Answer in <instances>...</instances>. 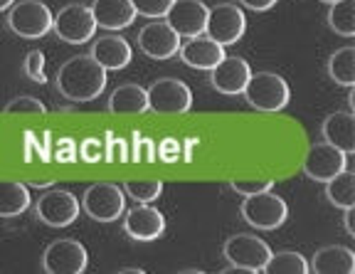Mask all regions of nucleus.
Segmentation results:
<instances>
[{
    "label": "nucleus",
    "mask_w": 355,
    "mask_h": 274,
    "mask_svg": "<svg viewBox=\"0 0 355 274\" xmlns=\"http://www.w3.org/2000/svg\"><path fill=\"white\" fill-rule=\"evenodd\" d=\"M288 207L286 200L277 193L261 191L254 196H244L242 203V218L257 230H277L286 223Z\"/></svg>",
    "instance_id": "20e7f679"
},
{
    "label": "nucleus",
    "mask_w": 355,
    "mask_h": 274,
    "mask_svg": "<svg viewBox=\"0 0 355 274\" xmlns=\"http://www.w3.org/2000/svg\"><path fill=\"white\" fill-rule=\"evenodd\" d=\"M123 193L131 196L136 203H153L161 198L163 193V180L158 178H131L123 185Z\"/></svg>",
    "instance_id": "cd10ccee"
},
{
    "label": "nucleus",
    "mask_w": 355,
    "mask_h": 274,
    "mask_svg": "<svg viewBox=\"0 0 355 274\" xmlns=\"http://www.w3.org/2000/svg\"><path fill=\"white\" fill-rule=\"evenodd\" d=\"M25 74L37 84L47 82V74H44V55L40 50L28 52V57H25Z\"/></svg>",
    "instance_id": "7c9ffc66"
},
{
    "label": "nucleus",
    "mask_w": 355,
    "mask_h": 274,
    "mask_svg": "<svg viewBox=\"0 0 355 274\" xmlns=\"http://www.w3.org/2000/svg\"><path fill=\"white\" fill-rule=\"evenodd\" d=\"M82 207L96 223H114L126 210V193L114 183H94L84 191Z\"/></svg>",
    "instance_id": "0eeeda50"
},
{
    "label": "nucleus",
    "mask_w": 355,
    "mask_h": 274,
    "mask_svg": "<svg viewBox=\"0 0 355 274\" xmlns=\"http://www.w3.org/2000/svg\"><path fill=\"white\" fill-rule=\"evenodd\" d=\"M309 272L316 274H355V252L345 245H328L313 255Z\"/></svg>",
    "instance_id": "6ab92c4d"
},
{
    "label": "nucleus",
    "mask_w": 355,
    "mask_h": 274,
    "mask_svg": "<svg viewBox=\"0 0 355 274\" xmlns=\"http://www.w3.org/2000/svg\"><path fill=\"white\" fill-rule=\"evenodd\" d=\"M178 52H180V60L193 69H212L225 57V47L212 37H207L205 33L195 35V37H185Z\"/></svg>",
    "instance_id": "f3484780"
},
{
    "label": "nucleus",
    "mask_w": 355,
    "mask_h": 274,
    "mask_svg": "<svg viewBox=\"0 0 355 274\" xmlns=\"http://www.w3.org/2000/svg\"><path fill=\"white\" fill-rule=\"evenodd\" d=\"M239 3H242L244 8L254 10V12H264V10H272L279 0H239Z\"/></svg>",
    "instance_id": "c9c22d12"
},
{
    "label": "nucleus",
    "mask_w": 355,
    "mask_h": 274,
    "mask_svg": "<svg viewBox=\"0 0 355 274\" xmlns=\"http://www.w3.org/2000/svg\"><path fill=\"white\" fill-rule=\"evenodd\" d=\"M37 218L50 228H69L79 218V200L69 191L52 188L37 200Z\"/></svg>",
    "instance_id": "9b49d317"
},
{
    "label": "nucleus",
    "mask_w": 355,
    "mask_h": 274,
    "mask_svg": "<svg viewBox=\"0 0 355 274\" xmlns=\"http://www.w3.org/2000/svg\"><path fill=\"white\" fill-rule=\"evenodd\" d=\"M57 158H60L62 163H74V158H77V146H74L72 139H62L60 141V148H57Z\"/></svg>",
    "instance_id": "f704fd0d"
},
{
    "label": "nucleus",
    "mask_w": 355,
    "mask_h": 274,
    "mask_svg": "<svg viewBox=\"0 0 355 274\" xmlns=\"http://www.w3.org/2000/svg\"><path fill=\"white\" fill-rule=\"evenodd\" d=\"M222 252L230 262V272H264L272 257V247L257 235H232Z\"/></svg>",
    "instance_id": "7ed1b4c3"
},
{
    "label": "nucleus",
    "mask_w": 355,
    "mask_h": 274,
    "mask_svg": "<svg viewBox=\"0 0 355 274\" xmlns=\"http://www.w3.org/2000/svg\"><path fill=\"white\" fill-rule=\"evenodd\" d=\"M232 191L239 196H254V193L269 191L272 188V180H232Z\"/></svg>",
    "instance_id": "2f4dec72"
},
{
    "label": "nucleus",
    "mask_w": 355,
    "mask_h": 274,
    "mask_svg": "<svg viewBox=\"0 0 355 274\" xmlns=\"http://www.w3.org/2000/svg\"><path fill=\"white\" fill-rule=\"evenodd\" d=\"M158 156H161L163 163H175L178 156H180V144L175 139H166L158 146Z\"/></svg>",
    "instance_id": "72a5a7b5"
},
{
    "label": "nucleus",
    "mask_w": 355,
    "mask_h": 274,
    "mask_svg": "<svg viewBox=\"0 0 355 274\" xmlns=\"http://www.w3.org/2000/svg\"><path fill=\"white\" fill-rule=\"evenodd\" d=\"M89 8H92V15L96 20V28L111 30V33L131 28L136 20L131 0H94Z\"/></svg>",
    "instance_id": "a211bd4d"
},
{
    "label": "nucleus",
    "mask_w": 355,
    "mask_h": 274,
    "mask_svg": "<svg viewBox=\"0 0 355 274\" xmlns=\"http://www.w3.org/2000/svg\"><path fill=\"white\" fill-rule=\"evenodd\" d=\"M87 264V247L79 240H55L42 255V267L50 274H82Z\"/></svg>",
    "instance_id": "9d476101"
},
{
    "label": "nucleus",
    "mask_w": 355,
    "mask_h": 274,
    "mask_svg": "<svg viewBox=\"0 0 355 274\" xmlns=\"http://www.w3.org/2000/svg\"><path fill=\"white\" fill-rule=\"evenodd\" d=\"M109 112L126 117V114H144L148 112V94L139 84H123L109 96Z\"/></svg>",
    "instance_id": "4be33fe9"
},
{
    "label": "nucleus",
    "mask_w": 355,
    "mask_h": 274,
    "mask_svg": "<svg viewBox=\"0 0 355 274\" xmlns=\"http://www.w3.org/2000/svg\"><path fill=\"white\" fill-rule=\"evenodd\" d=\"M266 274H309V259L301 255V252H294V250H284V252H277L264 267Z\"/></svg>",
    "instance_id": "bb28decb"
},
{
    "label": "nucleus",
    "mask_w": 355,
    "mask_h": 274,
    "mask_svg": "<svg viewBox=\"0 0 355 274\" xmlns=\"http://www.w3.org/2000/svg\"><path fill=\"white\" fill-rule=\"evenodd\" d=\"M123 230L126 235L136 242H153L163 235L166 230V218L161 210L150 207V203H141L133 210H128L123 218Z\"/></svg>",
    "instance_id": "4468645a"
},
{
    "label": "nucleus",
    "mask_w": 355,
    "mask_h": 274,
    "mask_svg": "<svg viewBox=\"0 0 355 274\" xmlns=\"http://www.w3.org/2000/svg\"><path fill=\"white\" fill-rule=\"evenodd\" d=\"M343 223H345V230H348V235L355 237V205L353 207H345Z\"/></svg>",
    "instance_id": "e433bc0d"
},
{
    "label": "nucleus",
    "mask_w": 355,
    "mask_h": 274,
    "mask_svg": "<svg viewBox=\"0 0 355 274\" xmlns=\"http://www.w3.org/2000/svg\"><path fill=\"white\" fill-rule=\"evenodd\" d=\"M44 104L35 96H15L6 107V114H44Z\"/></svg>",
    "instance_id": "c756f323"
},
{
    "label": "nucleus",
    "mask_w": 355,
    "mask_h": 274,
    "mask_svg": "<svg viewBox=\"0 0 355 274\" xmlns=\"http://www.w3.org/2000/svg\"><path fill=\"white\" fill-rule=\"evenodd\" d=\"M242 94L247 104L254 107L257 112H282L291 99L286 79L277 72H252Z\"/></svg>",
    "instance_id": "f03ea898"
},
{
    "label": "nucleus",
    "mask_w": 355,
    "mask_h": 274,
    "mask_svg": "<svg viewBox=\"0 0 355 274\" xmlns=\"http://www.w3.org/2000/svg\"><path fill=\"white\" fill-rule=\"evenodd\" d=\"M52 30L57 37L67 45H84L94 37L96 33V20L92 15V8L82 6V3H69L64 6L55 17H52Z\"/></svg>",
    "instance_id": "423d86ee"
},
{
    "label": "nucleus",
    "mask_w": 355,
    "mask_h": 274,
    "mask_svg": "<svg viewBox=\"0 0 355 274\" xmlns=\"http://www.w3.org/2000/svg\"><path fill=\"white\" fill-rule=\"evenodd\" d=\"M210 82L220 94H242L247 82L252 77L250 62L242 60V57H222L215 67L210 69Z\"/></svg>",
    "instance_id": "2eb2a0df"
},
{
    "label": "nucleus",
    "mask_w": 355,
    "mask_h": 274,
    "mask_svg": "<svg viewBox=\"0 0 355 274\" xmlns=\"http://www.w3.org/2000/svg\"><path fill=\"white\" fill-rule=\"evenodd\" d=\"M166 23L180 37L202 35L207 23V6L202 0H173V6L166 12Z\"/></svg>",
    "instance_id": "f8f14e48"
},
{
    "label": "nucleus",
    "mask_w": 355,
    "mask_h": 274,
    "mask_svg": "<svg viewBox=\"0 0 355 274\" xmlns=\"http://www.w3.org/2000/svg\"><path fill=\"white\" fill-rule=\"evenodd\" d=\"M323 139L340 148L345 156L355 153V117L353 112H333L323 121Z\"/></svg>",
    "instance_id": "412c9836"
},
{
    "label": "nucleus",
    "mask_w": 355,
    "mask_h": 274,
    "mask_svg": "<svg viewBox=\"0 0 355 274\" xmlns=\"http://www.w3.org/2000/svg\"><path fill=\"white\" fill-rule=\"evenodd\" d=\"M328 28L340 37L355 35V0H338L328 8Z\"/></svg>",
    "instance_id": "a878e982"
},
{
    "label": "nucleus",
    "mask_w": 355,
    "mask_h": 274,
    "mask_svg": "<svg viewBox=\"0 0 355 274\" xmlns=\"http://www.w3.org/2000/svg\"><path fill=\"white\" fill-rule=\"evenodd\" d=\"M139 47L150 60H171L178 55L180 47V35L163 20V23H148L139 33Z\"/></svg>",
    "instance_id": "dca6fc26"
},
{
    "label": "nucleus",
    "mask_w": 355,
    "mask_h": 274,
    "mask_svg": "<svg viewBox=\"0 0 355 274\" xmlns=\"http://www.w3.org/2000/svg\"><path fill=\"white\" fill-rule=\"evenodd\" d=\"M57 89L69 101H92L106 89V69L92 55L69 57L57 72Z\"/></svg>",
    "instance_id": "f257e3e1"
},
{
    "label": "nucleus",
    "mask_w": 355,
    "mask_h": 274,
    "mask_svg": "<svg viewBox=\"0 0 355 274\" xmlns=\"http://www.w3.org/2000/svg\"><path fill=\"white\" fill-rule=\"evenodd\" d=\"M92 57L109 72V69L128 67L133 52H131V45H128L123 37H119V35H106V37H99L92 42Z\"/></svg>",
    "instance_id": "aec40b11"
},
{
    "label": "nucleus",
    "mask_w": 355,
    "mask_h": 274,
    "mask_svg": "<svg viewBox=\"0 0 355 274\" xmlns=\"http://www.w3.org/2000/svg\"><path fill=\"white\" fill-rule=\"evenodd\" d=\"M345 158L348 156H345L340 148L328 144V141L313 144L304 158V173L309 175L311 180H316V183H326V180H331L333 175L343 171Z\"/></svg>",
    "instance_id": "ddd939ff"
},
{
    "label": "nucleus",
    "mask_w": 355,
    "mask_h": 274,
    "mask_svg": "<svg viewBox=\"0 0 355 274\" xmlns=\"http://www.w3.org/2000/svg\"><path fill=\"white\" fill-rule=\"evenodd\" d=\"M321 3H328V6H331V3H338V0H321Z\"/></svg>",
    "instance_id": "58836bf2"
},
{
    "label": "nucleus",
    "mask_w": 355,
    "mask_h": 274,
    "mask_svg": "<svg viewBox=\"0 0 355 274\" xmlns=\"http://www.w3.org/2000/svg\"><path fill=\"white\" fill-rule=\"evenodd\" d=\"M12 3H15V0H0V12H3V10H10Z\"/></svg>",
    "instance_id": "4c0bfd02"
},
{
    "label": "nucleus",
    "mask_w": 355,
    "mask_h": 274,
    "mask_svg": "<svg viewBox=\"0 0 355 274\" xmlns=\"http://www.w3.org/2000/svg\"><path fill=\"white\" fill-rule=\"evenodd\" d=\"M247 30V17H244L242 8L237 6H215L207 8V23H205V35L212 37L215 42H220L222 47L234 45Z\"/></svg>",
    "instance_id": "1a4fd4ad"
},
{
    "label": "nucleus",
    "mask_w": 355,
    "mask_h": 274,
    "mask_svg": "<svg viewBox=\"0 0 355 274\" xmlns=\"http://www.w3.org/2000/svg\"><path fill=\"white\" fill-rule=\"evenodd\" d=\"M328 77L338 87L353 89L355 87V47H340L328 60Z\"/></svg>",
    "instance_id": "393cba45"
},
{
    "label": "nucleus",
    "mask_w": 355,
    "mask_h": 274,
    "mask_svg": "<svg viewBox=\"0 0 355 274\" xmlns=\"http://www.w3.org/2000/svg\"><path fill=\"white\" fill-rule=\"evenodd\" d=\"M326 198L331 205L340 207H353L355 205V173L343 168L340 173H336L331 180H326Z\"/></svg>",
    "instance_id": "b1692460"
},
{
    "label": "nucleus",
    "mask_w": 355,
    "mask_h": 274,
    "mask_svg": "<svg viewBox=\"0 0 355 274\" xmlns=\"http://www.w3.org/2000/svg\"><path fill=\"white\" fill-rule=\"evenodd\" d=\"M52 12L40 0H20L12 3L8 12V28L25 40H40L52 30Z\"/></svg>",
    "instance_id": "39448f33"
},
{
    "label": "nucleus",
    "mask_w": 355,
    "mask_h": 274,
    "mask_svg": "<svg viewBox=\"0 0 355 274\" xmlns=\"http://www.w3.org/2000/svg\"><path fill=\"white\" fill-rule=\"evenodd\" d=\"M30 207V191L20 180H0V218H15Z\"/></svg>",
    "instance_id": "5701e85b"
},
{
    "label": "nucleus",
    "mask_w": 355,
    "mask_h": 274,
    "mask_svg": "<svg viewBox=\"0 0 355 274\" xmlns=\"http://www.w3.org/2000/svg\"><path fill=\"white\" fill-rule=\"evenodd\" d=\"M131 6L136 10V15L158 20V17H166L168 8L173 6V0H131Z\"/></svg>",
    "instance_id": "c85d7f7f"
},
{
    "label": "nucleus",
    "mask_w": 355,
    "mask_h": 274,
    "mask_svg": "<svg viewBox=\"0 0 355 274\" xmlns=\"http://www.w3.org/2000/svg\"><path fill=\"white\" fill-rule=\"evenodd\" d=\"M79 156H82L84 163H99L104 158V148H101L99 139H87L82 146H79Z\"/></svg>",
    "instance_id": "473e14b6"
},
{
    "label": "nucleus",
    "mask_w": 355,
    "mask_h": 274,
    "mask_svg": "<svg viewBox=\"0 0 355 274\" xmlns=\"http://www.w3.org/2000/svg\"><path fill=\"white\" fill-rule=\"evenodd\" d=\"M148 94V109L155 114H185L193 107V92L180 79H158L146 89Z\"/></svg>",
    "instance_id": "6e6552de"
}]
</instances>
